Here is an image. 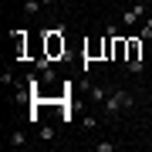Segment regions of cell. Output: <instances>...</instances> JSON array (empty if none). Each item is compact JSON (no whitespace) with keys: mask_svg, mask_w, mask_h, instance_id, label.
<instances>
[{"mask_svg":"<svg viewBox=\"0 0 152 152\" xmlns=\"http://www.w3.org/2000/svg\"><path fill=\"white\" fill-rule=\"evenodd\" d=\"M64 51H68V44H64V27L44 34V58L58 61V58H64Z\"/></svg>","mask_w":152,"mask_h":152,"instance_id":"1","label":"cell"},{"mask_svg":"<svg viewBox=\"0 0 152 152\" xmlns=\"http://www.w3.org/2000/svg\"><path fill=\"white\" fill-rule=\"evenodd\" d=\"M132 105H135V102H132V95L125 91V88H115V91L105 98V112H112V115L122 112V108H132Z\"/></svg>","mask_w":152,"mask_h":152,"instance_id":"2","label":"cell"},{"mask_svg":"<svg viewBox=\"0 0 152 152\" xmlns=\"http://www.w3.org/2000/svg\"><path fill=\"white\" fill-rule=\"evenodd\" d=\"M85 58H88V61L105 58V41H91V44H85Z\"/></svg>","mask_w":152,"mask_h":152,"instance_id":"3","label":"cell"},{"mask_svg":"<svg viewBox=\"0 0 152 152\" xmlns=\"http://www.w3.org/2000/svg\"><path fill=\"white\" fill-rule=\"evenodd\" d=\"M27 31H14V54L17 58H27Z\"/></svg>","mask_w":152,"mask_h":152,"instance_id":"4","label":"cell"},{"mask_svg":"<svg viewBox=\"0 0 152 152\" xmlns=\"http://www.w3.org/2000/svg\"><path fill=\"white\" fill-rule=\"evenodd\" d=\"M142 10H145V4H139V7H132V10H125V24H129V27H132V24H135L139 17H142Z\"/></svg>","mask_w":152,"mask_h":152,"instance_id":"5","label":"cell"},{"mask_svg":"<svg viewBox=\"0 0 152 152\" xmlns=\"http://www.w3.org/2000/svg\"><path fill=\"white\" fill-rule=\"evenodd\" d=\"M41 7H44V4H41V0H27V4H24V10H27V14H37V10H41Z\"/></svg>","mask_w":152,"mask_h":152,"instance_id":"6","label":"cell"},{"mask_svg":"<svg viewBox=\"0 0 152 152\" xmlns=\"http://www.w3.org/2000/svg\"><path fill=\"white\" fill-rule=\"evenodd\" d=\"M24 142H27V139H24V132H14V135H10V145H24Z\"/></svg>","mask_w":152,"mask_h":152,"instance_id":"7","label":"cell"},{"mask_svg":"<svg viewBox=\"0 0 152 152\" xmlns=\"http://www.w3.org/2000/svg\"><path fill=\"white\" fill-rule=\"evenodd\" d=\"M91 98H98V102H105L108 95H105V88H91Z\"/></svg>","mask_w":152,"mask_h":152,"instance_id":"8","label":"cell"},{"mask_svg":"<svg viewBox=\"0 0 152 152\" xmlns=\"http://www.w3.org/2000/svg\"><path fill=\"white\" fill-rule=\"evenodd\" d=\"M41 4H54V0H41Z\"/></svg>","mask_w":152,"mask_h":152,"instance_id":"9","label":"cell"},{"mask_svg":"<svg viewBox=\"0 0 152 152\" xmlns=\"http://www.w3.org/2000/svg\"><path fill=\"white\" fill-rule=\"evenodd\" d=\"M64 4H75V0H64Z\"/></svg>","mask_w":152,"mask_h":152,"instance_id":"10","label":"cell"},{"mask_svg":"<svg viewBox=\"0 0 152 152\" xmlns=\"http://www.w3.org/2000/svg\"><path fill=\"white\" fill-rule=\"evenodd\" d=\"M149 7H152V4H149Z\"/></svg>","mask_w":152,"mask_h":152,"instance_id":"11","label":"cell"}]
</instances>
